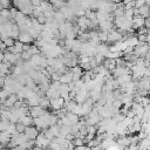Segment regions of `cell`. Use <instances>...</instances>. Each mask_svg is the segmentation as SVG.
Listing matches in <instances>:
<instances>
[{"label": "cell", "mask_w": 150, "mask_h": 150, "mask_svg": "<svg viewBox=\"0 0 150 150\" xmlns=\"http://www.w3.org/2000/svg\"><path fill=\"white\" fill-rule=\"evenodd\" d=\"M107 150H118V149H117L116 146H110V148H108Z\"/></svg>", "instance_id": "1"}]
</instances>
